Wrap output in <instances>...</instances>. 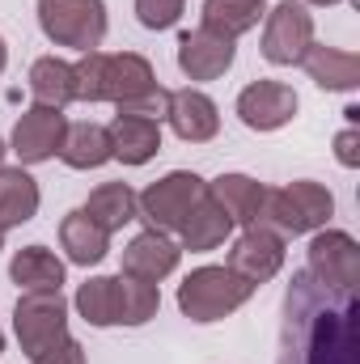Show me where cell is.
<instances>
[{
  "mask_svg": "<svg viewBox=\"0 0 360 364\" xmlns=\"http://www.w3.org/2000/svg\"><path fill=\"white\" fill-rule=\"evenodd\" d=\"M275 364H360V301L309 272H297L284 292Z\"/></svg>",
  "mask_w": 360,
  "mask_h": 364,
  "instance_id": "6da1fadb",
  "label": "cell"
},
{
  "mask_svg": "<svg viewBox=\"0 0 360 364\" xmlns=\"http://www.w3.org/2000/svg\"><path fill=\"white\" fill-rule=\"evenodd\" d=\"M73 77H77V102H115V106H127L140 93L157 90L153 64L144 55H136V51H119V55L85 51L73 64Z\"/></svg>",
  "mask_w": 360,
  "mask_h": 364,
  "instance_id": "7a4b0ae2",
  "label": "cell"
},
{
  "mask_svg": "<svg viewBox=\"0 0 360 364\" xmlns=\"http://www.w3.org/2000/svg\"><path fill=\"white\" fill-rule=\"evenodd\" d=\"M331 216H335V195L322 182L297 178V182H288V186H280V191H268L259 225L275 229L280 237H301V233L327 229Z\"/></svg>",
  "mask_w": 360,
  "mask_h": 364,
  "instance_id": "3957f363",
  "label": "cell"
},
{
  "mask_svg": "<svg viewBox=\"0 0 360 364\" xmlns=\"http://www.w3.org/2000/svg\"><path fill=\"white\" fill-rule=\"evenodd\" d=\"M250 296H255V284H246L229 267H195L179 284V309L191 322H221L233 309H242Z\"/></svg>",
  "mask_w": 360,
  "mask_h": 364,
  "instance_id": "277c9868",
  "label": "cell"
},
{
  "mask_svg": "<svg viewBox=\"0 0 360 364\" xmlns=\"http://www.w3.org/2000/svg\"><path fill=\"white\" fill-rule=\"evenodd\" d=\"M38 26L55 47L97 51L106 38V4L102 0H38Z\"/></svg>",
  "mask_w": 360,
  "mask_h": 364,
  "instance_id": "5b68a950",
  "label": "cell"
},
{
  "mask_svg": "<svg viewBox=\"0 0 360 364\" xmlns=\"http://www.w3.org/2000/svg\"><path fill=\"white\" fill-rule=\"evenodd\" d=\"M208 182L191 170H174L166 178L149 182L140 195H136V216L149 220V229H162V233H179V225L186 220V212L203 199Z\"/></svg>",
  "mask_w": 360,
  "mask_h": 364,
  "instance_id": "8992f818",
  "label": "cell"
},
{
  "mask_svg": "<svg viewBox=\"0 0 360 364\" xmlns=\"http://www.w3.org/2000/svg\"><path fill=\"white\" fill-rule=\"evenodd\" d=\"M13 331H17L21 352L34 360L38 352L68 339V301L60 292H21L13 309Z\"/></svg>",
  "mask_w": 360,
  "mask_h": 364,
  "instance_id": "52a82bcc",
  "label": "cell"
},
{
  "mask_svg": "<svg viewBox=\"0 0 360 364\" xmlns=\"http://www.w3.org/2000/svg\"><path fill=\"white\" fill-rule=\"evenodd\" d=\"M263 60L268 64H301V55L314 43V13L301 0H280L263 13Z\"/></svg>",
  "mask_w": 360,
  "mask_h": 364,
  "instance_id": "ba28073f",
  "label": "cell"
},
{
  "mask_svg": "<svg viewBox=\"0 0 360 364\" xmlns=\"http://www.w3.org/2000/svg\"><path fill=\"white\" fill-rule=\"evenodd\" d=\"M309 263L305 272L331 288H344V292H356L360 284V246L352 233L344 229H318L314 242H309Z\"/></svg>",
  "mask_w": 360,
  "mask_h": 364,
  "instance_id": "9c48e42d",
  "label": "cell"
},
{
  "mask_svg": "<svg viewBox=\"0 0 360 364\" xmlns=\"http://www.w3.org/2000/svg\"><path fill=\"white\" fill-rule=\"evenodd\" d=\"M64 132H68L64 110H55V106H30L13 123V144L9 149L17 153L21 166H43V161H51L60 153Z\"/></svg>",
  "mask_w": 360,
  "mask_h": 364,
  "instance_id": "30bf717a",
  "label": "cell"
},
{
  "mask_svg": "<svg viewBox=\"0 0 360 364\" xmlns=\"http://www.w3.org/2000/svg\"><path fill=\"white\" fill-rule=\"evenodd\" d=\"M233 275H242L246 284H268L271 275L284 267V237L268 229V225H250L242 229V237L233 242L229 250V263H225Z\"/></svg>",
  "mask_w": 360,
  "mask_h": 364,
  "instance_id": "8fae6325",
  "label": "cell"
},
{
  "mask_svg": "<svg viewBox=\"0 0 360 364\" xmlns=\"http://www.w3.org/2000/svg\"><path fill=\"white\" fill-rule=\"evenodd\" d=\"M233 55H238L233 38H221V34H212L203 26L179 34V68H182V77H191V81H216V77H225L233 68Z\"/></svg>",
  "mask_w": 360,
  "mask_h": 364,
  "instance_id": "7c38bea8",
  "label": "cell"
},
{
  "mask_svg": "<svg viewBox=\"0 0 360 364\" xmlns=\"http://www.w3.org/2000/svg\"><path fill=\"white\" fill-rule=\"evenodd\" d=\"M292 114H297V93L284 81H250L238 93V119L250 132H275L292 123Z\"/></svg>",
  "mask_w": 360,
  "mask_h": 364,
  "instance_id": "4fadbf2b",
  "label": "cell"
},
{
  "mask_svg": "<svg viewBox=\"0 0 360 364\" xmlns=\"http://www.w3.org/2000/svg\"><path fill=\"white\" fill-rule=\"evenodd\" d=\"M179 259H182V246L170 233L144 229V233H136V237L127 242V250H123V275L144 279V284H162L166 275L179 267Z\"/></svg>",
  "mask_w": 360,
  "mask_h": 364,
  "instance_id": "5bb4252c",
  "label": "cell"
},
{
  "mask_svg": "<svg viewBox=\"0 0 360 364\" xmlns=\"http://www.w3.org/2000/svg\"><path fill=\"white\" fill-rule=\"evenodd\" d=\"M166 119H170V127H174V136L186 140V144H203V140H212L216 132H221V110H216V102L208 97L203 90H170V110H166Z\"/></svg>",
  "mask_w": 360,
  "mask_h": 364,
  "instance_id": "9a60e30c",
  "label": "cell"
},
{
  "mask_svg": "<svg viewBox=\"0 0 360 364\" xmlns=\"http://www.w3.org/2000/svg\"><path fill=\"white\" fill-rule=\"evenodd\" d=\"M110 132V157L123 166H144L162 153V123L140 114H115Z\"/></svg>",
  "mask_w": 360,
  "mask_h": 364,
  "instance_id": "2e32d148",
  "label": "cell"
},
{
  "mask_svg": "<svg viewBox=\"0 0 360 364\" xmlns=\"http://www.w3.org/2000/svg\"><path fill=\"white\" fill-rule=\"evenodd\" d=\"M309 81L318 90L331 93H352L360 85V55L344 51V47H327V43H309V51L301 55Z\"/></svg>",
  "mask_w": 360,
  "mask_h": 364,
  "instance_id": "e0dca14e",
  "label": "cell"
},
{
  "mask_svg": "<svg viewBox=\"0 0 360 364\" xmlns=\"http://www.w3.org/2000/svg\"><path fill=\"white\" fill-rule=\"evenodd\" d=\"M208 195L221 203V212H225L233 225L250 229V225H259V216H263L268 186L259 178H250V174H221L216 182H208Z\"/></svg>",
  "mask_w": 360,
  "mask_h": 364,
  "instance_id": "ac0fdd59",
  "label": "cell"
},
{
  "mask_svg": "<svg viewBox=\"0 0 360 364\" xmlns=\"http://www.w3.org/2000/svg\"><path fill=\"white\" fill-rule=\"evenodd\" d=\"M233 233V220L221 212V203L203 191V199L186 212V220L179 225V237H182V250L191 255H208L216 246H225V237Z\"/></svg>",
  "mask_w": 360,
  "mask_h": 364,
  "instance_id": "d6986e66",
  "label": "cell"
},
{
  "mask_svg": "<svg viewBox=\"0 0 360 364\" xmlns=\"http://www.w3.org/2000/svg\"><path fill=\"white\" fill-rule=\"evenodd\" d=\"M60 246L68 250V263H77V267H97V263L110 255V233H106L102 225H93L90 216H85V208H77V212H68V216L60 220Z\"/></svg>",
  "mask_w": 360,
  "mask_h": 364,
  "instance_id": "ffe728a7",
  "label": "cell"
},
{
  "mask_svg": "<svg viewBox=\"0 0 360 364\" xmlns=\"http://www.w3.org/2000/svg\"><path fill=\"white\" fill-rule=\"evenodd\" d=\"M9 275L21 292H60L64 288V263L55 259V250L47 246H26L13 255Z\"/></svg>",
  "mask_w": 360,
  "mask_h": 364,
  "instance_id": "44dd1931",
  "label": "cell"
},
{
  "mask_svg": "<svg viewBox=\"0 0 360 364\" xmlns=\"http://www.w3.org/2000/svg\"><path fill=\"white\" fill-rule=\"evenodd\" d=\"M38 203H43V195H38V182L30 178L21 166H0V225L4 229H17V225H26V220H34L38 216Z\"/></svg>",
  "mask_w": 360,
  "mask_h": 364,
  "instance_id": "7402d4cb",
  "label": "cell"
},
{
  "mask_svg": "<svg viewBox=\"0 0 360 364\" xmlns=\"http://www.w3.org/2000/svg\"><path fill=\"white\" fill-rule=\"evenodd\" d=\"M30 97H34V106H55V110H64L68 102H77L73 64L68 60H55V55L34 60L30 64Z\"/></svg>",
  "mask_w": 360,
  "mask_h": 364,
  "instance_id": "603a6c76",
  "label": "cell"
},
{
  "mask_svg": "<svg viewBox=\"0 0 360 364\" xmlns=\"http://www.w3.org/2000/svg\"><path fill=\"white\" fill-rule=\"evenodd\" d=\"M55 157L64 166H73V170H97V166L115 161L110 157V132L102 123H68L64 144H60Z\"/></svg>",
  "mask_w": 360,
  "mask_h": 364,
  "instance_id": "cb8c5ba5",
  "label": "cell"
},
{
  "mask_svg": "<svg viewBox=\"0 0 360 364\" xmlns=\"http://www.w3.org/2000/svg\"><path fill=\"white\" fill-rule=\"evenodd\" d=\"M85 216L93 225H102L106 233H119L123 225L136 220V191L127 182H102L93 186L90 199H85Z\"/></svg>",
  "mask_w": 360,
  "mask_h": 364,
  "instance_id": "d4e9b609",
  "label": "cell"
},
{
  "mask_svg": "<svg viewBox=\"0 0 360 364\" xmlns=\"http://www.w3.org/2000/svg\"><path fill=\"white\" fill-rule=\"evenodd\" d=\"M268 13V0H203V30L221 38H242Z\"/></svg>",
  "mask_w": 360,
  "mask_h": 364,
  "instance_id": "484cf974",
  "label": "cell"
},
{
  "mask_svg": "<svg viewBox=\"0 0 360 364\" xmlns=\"http://www.w3.org/2000/svg\"><path fill=\"white\" fill-rule=\"evenodd\" d=\"M77 314L90 326H119V275H93L77 288Z\"/></svg>",
  "mask_w": 360,
  "mask_h": 364,
  "instance_id": "4316f807",
  "label": "cell"
},
{
  "mask_svg": "<svg viewBox=\"0 0 360 364\" xmlns=\"http://www.w3.org/2000/svg\"><path fill=\"white\" fill-rule=\"evenodd\" d=\"M157 309H162L157 284L119 275V326H144L149 318H157Z\"/></svg>",
  "mask_w": 360,
  "mask_h": 364,
  "instance_id": "83f0119b",
  "label": "cell"
},
{
  "mask_svg": "<svg viewBox=\"0 0 360 364\" xmlns=\"http://www.w3.org/2000/svg\"><path fill=\"white\" fill-rule=\"evenodd\" d=\"M182 4L186 0H136V17L144 30H170L182 17Z\"/></svg>",
  "mask_w": 360,
  "mask_h": 364,
  "instance_id": "f1b7e54d",
  "label": "cell"
},
{
  "mask_svg": "<svg viewBox=\"0 0 360 364\" xmlns=\"http://www.w3.org/2000/svg\"><path fill=\"white\" fill-rule=\"evenodd\" d=\"M30 364H85V352H81V343L68 335L64 343H55V348H47V352H38Z\"/></svg>",
  "mask_w": 360,
  "mask_h": 364,
  "instance_id": "f546056e",
  "label": "cell"
},
{
  "mask_svg": "<svg viewBox=\"0 0 360 364\" xmlns=\"http://www.w3.org/2000/svg\"><path fill=\"white\" fill-rule=\"evenodd\" d=\"M335 161L348 166V170H356L360 166V132H356V123H348V127L335 136Z\"/></svg>",
  "mask_w": 360,
  "mask_h": 364,
  "instance_id": "4dcf8cb0",
  "label": "cell"
},
{
  "mask_svg": "<svg viewBox=\"0 0 360 364\" xmlns=\"http://www.w3.org/2000/svg\"><path fill=\"white\" fill-rule=\"evenodd\" d=\"M4 64H9V43L0 38V73H4Z\"/></svg>",
  "mask_w": 360,
  "mask_h": 364,
  "instance_id": "1f68e13d",
  "label": "cell"
},
{
  "mask_svg": "<svg viewBox=\"0 0 360 364\" xmlns=\"http://www.w3.org/2000/svg\"><path fill=\"white\" fill-rule=\"evenodd\" d=\"M305 4H322L327 9V4H339V0H305Z\"/></svg>",
  "mask_w": 360,
  "mask_h": 364,
  "instance_id": "d6a6232c",
  "label": "cell"
},
{
  "mask_svg": "<svg viewBox=\"0 0 360 364\" xmlns=\"http://www.w3.org/2000/svg\"><path fill=\"white\" fill-rule=\"evenodd\" d=\"M4 153H9V144H4V140H0V166H4Z\"/></svg>",
  "mask_w": 360,
  "mask_h": 364,
  "instance_id": "836d02e7",
  "label": "cell"
},
{
  "mask_svg": "<svg viewBox=\"0 0 360 364\" xmlns=\"http://www.w3.org/2000/svg\"><path fill=\"white\" fill-rule=\"evenodd\" d=\"M4 233H9V229H4V225H0V250H4Z\"/></svg>",
  "mask_w": 360,
  "mask_h": 364,
  "instance_id": "e575fe53",
  "label": "cell"
},
{
  "mask_svg": "<svg viewBox=\"0 0 360 364\" xmlns=\"http://www.w3.org/2000/svg\"><path fill=\"white\" fill-rule=\"evenodd\" d=\"M0 352H4V335H0Z\"/></svg>",
  "mask_w": 360,
  "mask_h": 364,
  "instance_id": "d590c367",
  "label": "cell"
}]
</instances>
